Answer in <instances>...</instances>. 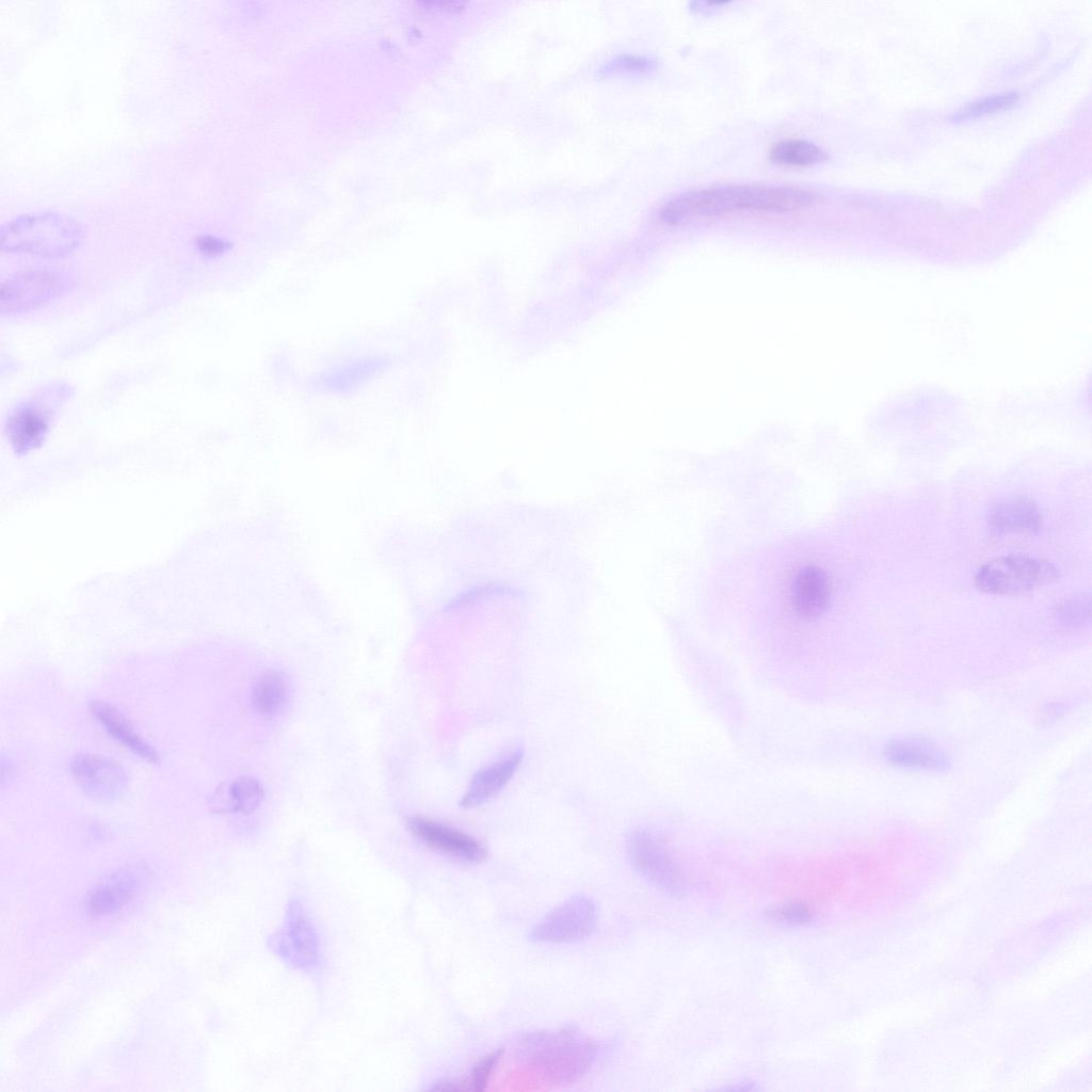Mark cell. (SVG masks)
Segmentation results:
<instances>
[{
	"mask_svg": "<svg viewBox=\"0 0 1092 1092\" xmlns=\"http://www.w3.org/2000/svg\"><path fill=\"white\" fill-rule=\"evenodd\" d=\"M73 276L64 270L31 268L18 271L1 285L0 312L16 316L42 308L68 292Z\"/></svg>",
	"mask_w": 1092,
	"mask_h": 1092,
	"instance_id": "cell-4",
	"label": "cell"
},
{
	"mask_svg": "<svg viewBox=\"0 0 1092 1092\" xmlns=\"http://www.w3.org/2000/svg\"><path fill=\"white\" fill-rule=\"evenodd\" d=\"M141 884V871L126 867L111 873L99 883L87 898V911L92 915H108L121 910L136 894Z\"/></svg>",
	"mask_w": 1092,
	"mask_h": 1092,
	"instance_id": "cell-14",
	"label": "cell"
},
{
	"mask_svg": "<svg viewBox=\"0 0 1092 1092\" xmlns=\"http://www.w3.org/2000/svg\"><path fill=\"white\" fill-rule=\"evenodd\" d=\"M422 9L433 13H454L462 11L467 2L459 0H446V1H423L419 2Z\"/></svg>",
	"mask_w": 1092,
	"mask_h": 1092,
	"instance_id": "cell-28",
	"label": "cell"
},
{
	"mask_svg": "<svg viewBox=\"0 0 1092 1092\" xmlns=\"http://www.w3.org/2000/svg\"><path fill=\"white\" fill-rule=\"evenodd\" d=\"M69 771L83 793L96 801L116 800L128 786L125 767L103 754L80 752L70 759Z\"/></svg>",
	"mask_w": 1092,
	"mask_h": 1092,
	"instance_id": "cell-10",
	"label": "cell"
},
{
	"mask_svg": "<svg viewBox=\"0 0 1092 1092\" xmlns=\"http://www.w3.org/2000/svg\"><path fill=\"white\" fill-rule=\"evenodd\" d=\"M655 66L656 62L646 57L636 54H620L614 59L610 60L601 68V71H604L605 74H612L617 71L645 73L652 70Z\"/></svg>",
	"mask_w": 1092,
	"mask_h": 1092,
	"instance_id": "cell-26",
	"label": "cell"
},
{
	"mask_svg": "<svg viewBox=\"0 0 1092 1092\" xmlns=\"http://www.w3.org/2000/svg\"><path fill=\"white\" fill-rule=\"evenodd\" d=\"M884 757L890 764L910 769L941 771L947 768L946 753L934 742L921 737H903L888 742Z\"/></svg>",
	"mask_w": 1092,
	"mask_h": 1092,
	"instance_id": "cell-15",
	"label": "cell"
},
{
	"mask_svg": "<svg viewBox=\"0 0 1092 1092\" xmlns=\"http://www.w3.org/2000/svg\"><path fill=\"white\" fill-rule=\"evenodd\" d=\"M262 789L258 781L240 776L229 787V798L235 812L247 814L259 804Z\"/></svg>",
	"mask_w": 1092,
	"mask_h": 1092,
	"instance_id": "cell-21",
	"label": "cell"
},
{
	"mask_svg": "<svg viewBox=\"0 0 1092 1092\" xmlns=\"http://www.w3.org/2000/svg\"><path fill=\"white\" fill-rule=\"evenodd\" d=\"M82 239L83 229L78 221L51 211L17 216L0 230L2 251L49 259L70 256Z\"/></svg>",
	"mask_w": 1092,
	"mask_h": 1092,
	"instance_id": "cell-3",
	"label": "cell"
},
{
	"mask_svg": "<svg viewBox=\"0 0 1092 1092\" xmlns=\"http://www.w3.org/2000/svg\"><path fill=\"white\" fill-rule=\"evenodd\" d=\"M990 526L998 532H1035L1042 524L1037 503L1026 496H1009L993 503L987 512Z\"/></svg>",
	"mask_w": 1092,
	"mask_h": 1092,
	"instance_id": "cell-16",
	"label": "cell"
},
{
	"mask_svg": "<svg viewBox=\"0 0 1092 1092\" xmlns=\"http://www.w3.org/2000/svg\"><path fill=\"white\" fill-rule=\"evenodd\" d=\"M501 1056L502 1049H497L481 1058L475 1064L468 1078L456 1081L459 1091H483Z\"/></svg>",
	"mask_w": 1092,
	"mask_h": 1092,
	"instance_id": "cell-23",
	"label": "cell"
},
{
	"mask_svg": "<svg viewBox=\"0 0 1092 1092\" xmlns=\"http://www.w3.org/2000/svg\"><path fill=\"white\" fill-rule=\"evenodd\" d=\"M387 366L388 360L380 356L355 359L323 373L318 380V386L331 392H347L359 387Z\"/></svg>",
	"mask_w": 1092,
	"mask_h": 1092,
	"instance_id": "cell-18",
	"label": "cell"
},
{
	"mask_svg": "<svg viewBox=\"0 0 1092 1092\" xmlns=\"http://www.w3.org/2000/svg\"><path fill=\"white\" fill-rule=\"evenodd\" d=\"M1057 617L1065 626L1082 625L1090 620V597L1074 596L1057 607Z\"/></svg>",
	"mask_w": 1092,
	"mask_h": 1092,
	"instance_id": "cell-24",
	"label": "cell"
},
{
	"mask_svg": "<svg viewBox=\"0 0 1092 1092\" xmlns=\"http://www.w3.org/2000/svg\"><path fill=\"white\" fill-rule=\"evenodd\" d=\"M595 902L587 896H575L551 910L530 932L531 940L540 943L565 944L582 941L595 929Z\"/></svg>",
	"mask_w": 1092,
	"mask_h": 1092,
	"instance_id": "cell-9",
	"label": "cell"
},
{
	"mask_svg": "<svg viewBox=\"0 0 1092 1092\" xmlns=\"http://www.w3.org/2000/svg\"><path fill=\"white\" fill-rule=\"evenodd\" d=\"M829 595L825 574L816 566L803 567L793 579L791 599L800 615L813 617L820 614L828 605Z\"/></svg>",
	"mask_w": 1092,
	"mask_h": 1092,
	"instance_id": "cell-17",
	"label": "cell"
},
{
	"mask_svg": "<svg viewBox=\"0 0 1092 1092\" xmlns=\"http://www.w3.org/2000/svg\"><path fill=\"white\" fill-rule=\"evenodd\" d=\"M269 946L287 965L301 971H314L322 962L319 931L308 910L298 899L288 902L284 921L270 936Z\"/></svg>",
	"mask_w": 1092,
	"mask_h": 1092,
	"instance_id": "cell-7",
	"label": "cell"
},
{
	"mask_svg": "<svg viewBox=\"0 0 1092 1092\" xmlns=\"http://www.w3.org/2000/svg\"><path fill=\"white\" fill-rule=\"evenodd\" d=\"M412 833L429 848L467 863H479L485 855L484 846L469 834L424 817L412 818Z\"/></svg>",
	"mask_w": 1092,
	"mask_h": 1092,
	"instance_id": "cell-11",
	"label": "cell"
},
{
	"mask_svg": "<svg viewBox=\"0 0 1092 1092\" xmlns=\"http://www.w3.org/2000/svg\"><path fill=\"white\" fill-rule=\"evenodd\" d=\"M1059 576L1056 566L1046 560L1007 555L986 562L977 573V589L993 595H1021L1047 584Z\"/></svg>",
	"mask_w": 1092,
	"mask_h": 1092,
	"instance_id": "cell-5",
	"label": "cell"
},
{
	"mask_svg": "<svg viewBox=\"0 0 1092 1092\" xmlns=\"http://www.w3.org/2000/svg\"><path fill=\"white\" fill-rule=\"evenodd\" d=\"M596 1044L574 1026L523 1034L514 1045V1059L528 1072L553 1086L577 1081L591 1069Z\"/></svg>",
	"mask_w": 1092,
	"mask_h": 1092,
	"instance_id": "cell-2",
	"label": "cell"
},
{
	"mask_svg": "<svg viewBox=\"0 0 1092 1092\" xmlns=\"http://www.w3.org/2000/svg\"><path fill=\"white\" fill-rule=\"evenodd\" d=\"M768 915L775 921L788 926H803L813 919L808 905L801 902H787L772 908Z\"/></svg>",
	"mask_w": 1092,
	"mask_h": 1092,
	"instance_id": "cell-25",
	"label": "cell"
},
{
	"mask_svg": "<svg viewBox=\"0 0 1092 1092\" xmlns=\"http://www.w3.org/2000/svg\"><path fill=\"white\" fill-rule=\"evenodd\" d=\"M628 855L636 871L656 888L680 895L685 888L682 873L665 842L657 834L638 830L629 838Z\"/></svg>",
	"mask_w": 1092,
	"mask_h": 1092,
	"instance_id": "cell-8",
	"label": "cell"
},
{
	"mask_svg": "<svg viewBox=\"0 0 1092 1092\" xmlns=\"http://www.w3.org/2000/svg\"><path fill=\"white\" fill-rule=\"evenodd\" d=\"M1018 99L1017 92H1008L1002 94H996L983 99L970 102L964 108L958 110L952 119L964 121L967 118H974L987 113L996 112L1001 109L1012 106Z\"/></svg>",
	"mask_w": 1092,
	"mask_h": 1092,
	"instance_id": "cell-22",
	"label": "cell"
},
{
	"mask_svg": "<svg viewBox=\"0 0 1092 1092\" xmlns=\"http://www.w3.org/2000/svg\"><path fill=\"white\" fill-rule=\"evenodd\" d=\"M523 757L524 751L516 749L480 769L471 778L462 805L473 807L495 797L515 774Z\"/></svg>",
	"mask_w": 1092,
	"mask_h": 1092,
	"instance_id": "cell-13",
	"label": "cell"
},
{
	"mask_svg": "<svg viewBox=\"0 0 1092 1092\" xmlns=\"http://www.w3.org/2000/svg\"><path fill=\"white\" fill-rule=\"evenodd\" d=\"M195 245L198 252L205 257H216L230 247V243L210 235H203L196 238Z\"/></svg>",
	"mask_w": 1092,
	"mask_h": 1092,
	"instance_id": "cell-27",
	"label": "cell"
},
{
	"mask_svg": "<svg viewBox=\"0 0 1092 1092\" xmlns=\"http://www.w3.org/2000/svg\"><path fill=\"white\" fill-rule=\"evenodd\" d=\"M71 396L63 382L50 383L16 404L6 420L7 436L18 451L39 445L46 436L57 411Z\"/></svg>",
	"mask_w": 1092,
	"mask_h": 1092,
	"instance_id": "cell-6",
	"label": "cell"
},
{
	"mask_svg": "<svg viewBox=\"0 0 1092 1092\" xmlns=\"http://www.w3.org/2000/svg\"><path fill=\"white\" fill-rule=\"evenodd\" d=\"M287 693L286 677L277 671L267 672L254 685L253 705L262 714H273L283 707Z\"/></svg>",
	"mask_w": 1092,
	"mask_h": 1092,
	"instance_id": "cell-20",
	"label": "cell"
},
{
	"mask_svg": "<svg viewBox=\"0 0 1092 1092\" xmlns=\"http://www.w3.org/2000/svg\"><path fill=\"white\" fill-rule=\"evenodd\" d=\"M89 708L91 714L117 743L147 762L159 761L160 756L156 748L138 733L116 706L106 701L94 700L90 702Z\"/></svg>",
	"mask_w": 1092,
	"mask_h": 1092,
	"instance_id": "cell-12",
	"label": "cell"
},
{
	"mask_svg": "<svg viewBox=\"0 0 1092 1092\" xmlns=\"http://www.w3.org/2000/svg\"><path fill=\"white\" fill-rule=\"evenodd\" d=\"M814 196L796 187L734 184L692 190L669 200L660 210L668 224L739 211L788 212L809 206Z\"/></svg>",
	"mask_w": 1092,
	"mask_h": 1092,
	"instance_id": "cell-1",
	"label": "cell"
},
{
	"mask_svg": "<svg viewBox=\"0 0 1092 1092\" xmlns=\"http://www.w3.org/2000/svg\"><path fill=\"white\" fill-rule=\"evenodd\" d=\"M769 160L783 166H810L828 160V154L818 145L801 139H786L773 144Z\"/></svg>",
	"mask_w": 1092,
	"mask_h": 1092,
	"instance_id": "cell-19",
	"label": "cell"
}]
</instances>
